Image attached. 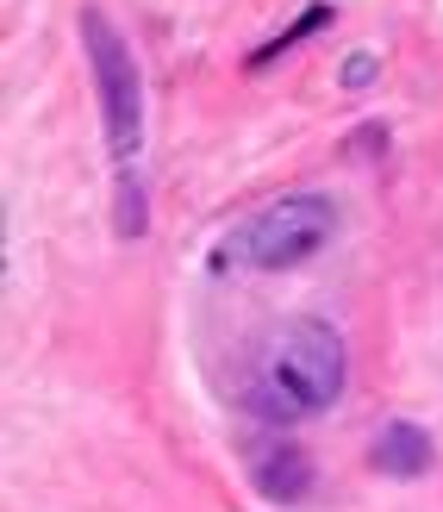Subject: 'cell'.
I'll return each mask as SVG.
<instances>
[{"instance_id": "8992f818", "label": "cell", "mask_w": 443, "mask_h": 512, "mask_svg": "<svg viewBox=\"0 0 443 512\" xmlns=\"http://www.w3.org/2000/svg\"><path fill=\"white\" fill-rule=\"evenodd\" d=\"M331 19H337V13H331V0H312V7H306V13H300L294 25H288V32H275L269 44H256V50H250V69H263V63H275L281 50H294L300 38H312V32H325Z\"/></svg>"}, {"instance_id": "3957f363", "label": "cell", "mask_w": 443, "mask_h": 512, "mask_svg": "<svg viewBox=\"0 0 443 512\" xmlns=\"http://www.w3.org/2000/svg\"><path fill=\"white\" fill-rule=\"evenodd\" d=\"M331 225H337V207H331L325 194H281V200H269V207H256L250 219L231 225V232L213 244L206 263H213L219 275L225 269L275 275V269L306 263V256L331 238Z\"/></svg>"}, {"instance_id": "6da1fadb", "label": "cell", "mask_w": 443, "mask_h": 512, "mask_svg": "<svg viewBox=\"0 0 443 512\" xmlns=\"http://www.w3.org/2000/svg\"><path fill=\"white\" fill-rule=\"evenodd\" d=\"M350 381V350L325 319H281L250 338L238 363V406L263 425H300L337 406Z\"/></svg>"}, {"instance_id": "5b68a950", "label": "cell", "mask_w": 443, "mask_h": 512, "mask_svg": "<svg viewBox=\"0 0 443 512\" xmlns=\"http://www.w3.org/2000/svg\"><path fill=\"white\" fill-rule=\"evenodd\" d=\"M431 438L412 419H387L381 431H375V450H369V463L381 469V475H394V481H412V475H425L431 469Z\"/></svg>"}, {"instance_id": "277c9868", "label": "cell", "mask_w": 443, "mask_h": 512, "mask_svg": "<svg viewBox=\"0 0 443 512\" xmlns=\"http://www.w3.org/2000/svg\"><path fill=\"white\" fill-rule=\"evenodd\" d=\"M250 475H256V488H263V500L294 506V500H306V488H312V456H306L300 444H269V450L250 456Z\"/></svg>"}, {"instance_id": "52a82bcc", "label": "cell", "mask_w": 443, "mask_h": 512, "mask_svg": "<svg viewBox=\"0 0 443 512\" xmlns=\"http://www.w3.org/2000/svg\"><path fill=\"white\" fill-rule=\"evenodd\" d=\"M375 82V57H369V50H356V57L344 63V88H369Z\"/></svg>"}, {"instance_id": "7a4b0ae2", "label": "cell", "mask_w": 443, "mask_h": 512, "mask_svg": "<svg viewBox=\"0 0 443 512\" xmlns=\"http://www.w3.org/2000/svg\"><path fill=\"white\" fill-rule=\"evenodd\" d=\"M82 44L94 63V88H100V125H107V150L119 169V232L138 238L144 232V194H138V150H144V75L125 32H113V19L100 7H82Z\"/></svg>"}]
</instances>
